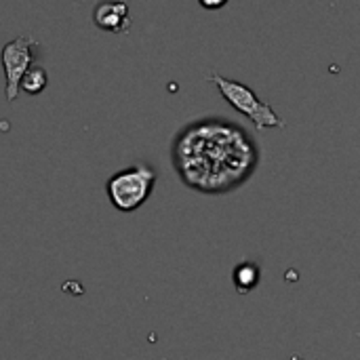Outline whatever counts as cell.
<instances>
[{"mask_svg": "<svg viewBox=\"0 0 360 360\" xmlns=\"http://www.w3.org/2000/svg\"><path fill=\"white\" fill-rule=\"evenodd\" d=\"M262 158L249 131L224 116L188 122L173 139L171 162L179 179L202 194H226L240 188Z\"/></svg>", "mask_w": 360, "mask_h": 360, "instance_id": "cell-1", "label": "cell"}, {"mask_svg": "<svg viewBox=\"0 0 360 360\" xmlns=\"http://www.w3.org/2000/svg\"><path fill=\"white\" fill-rule=\"evenodd\" d=\"M154 184H156V171L150 165L137 162L114 173L105 184V192L110 202L118 211L131 213L150 198Z\"/></svg>", "mask_w": 360, "mask_h": 360, "instance_id": "cell-2", "label": "cell"}, {"mask_svg": "<svg viewBox=\"0 0 360 360\" xmlns=\"http://www.w3.org/2000/svg\"><path fill=\"white\" fill-rule=\"evenodd\" d=\"M211 82L219 89L221 97L243 116H247L255 127L257 131H264V129H285V120L266 103L262 101L255 91L238 80H232V78H226L221 74H211Z\"/></svg>", "mask_w": 360, "mask_h": 360, "instance_id": "cell-3", "label": "cell"}, {"mask_svg": "<svg viewBox=\"0 0 360 360\" xmlns=\"http://www.w3.org/2000/svg\"><path fill=\"white\" fill-rule=\"evenodd\" d=\"M36 40L30 36H19L11 42H6L2 46L0 53V61H2V70L6 76V84H4V93L8 101H15L21 89V80L25 76V72L34 65L36 59Z\"/></svg>", "mask_w": 360, "mask_h": 360, "instance_id": "cell-4", "label": "cell"}, {"mask_svg": "<svg viewBox=\"0 0 360 360\" xmlns=\"http://www.w3.org/2000/svg\"><path fill=\"white\" fill-rule=\"evenodd\" d=\"M93 23L105 32H122L129 27V6L124 2H101L93 8Z\"/></svg>", "mask_w": 360, "mask_h": 360, "instance_id": "cell-5", "label": "cell"}, {"mask_svg": "<svg viewBox=\"0 0 360 360\" xmlns=\"http://www.w3.org/2000/svg\"><path fill=\"white\" fill-rule=\"evenodd\" d=\"M232 281H234V287L238 293H251L262 281V268L257 264L243 262L234 268Z\"/></svg>", "mask_w": 360, "mask_h": 360, "instance_id": "cell-6", "label": "cell"}, {"mask_svg": "<svg viewBox=\"0 0 360 360\" xmlns=\"http://www.w3.org/2000/svg\"><path fill=\"white\" fill-rule=\"evenodd\" d=\"M46 84H49L46 70L42 65H32L21 80V91H25L27 95H38L46 89Z\"/></svg>", "mask_w": 360, "mask_h": 360, "instance_id": "cell-7", "label": "cell"}]
</instances>
